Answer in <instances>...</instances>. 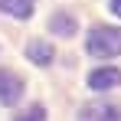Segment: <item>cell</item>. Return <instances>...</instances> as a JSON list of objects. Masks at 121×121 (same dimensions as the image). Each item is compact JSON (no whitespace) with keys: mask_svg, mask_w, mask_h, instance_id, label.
Listing matches in <instances>:
<instances>
[{"mask_svg":"<svg viewBox=\"0 0 121 121\" xmlns=\"http://www.w3.org/2000/svg\"><path fill=\"white\" fill-rule=\"evenodd\" d=\"M85 49L92 52V56H98V59H111V56H118L121 52V30L115 26H92V33H88V39H85Z\"/></svg>","mask_w":121,"mask_h":121,"instance_id":"cell-1","label":"cell"},{"mask_svg":"<svg viewBox=\"0 0 121 121\" xmlns=\"http://www.w3.org/2000/svg\"><path fill=\"white\" fill-rule=\"evenodd\" d=\"M23 95V79L10 69H0V105H17Z\"/></svg>","mask_w":121,"mask_h":121,"instance_id":"cell-2","label":"cell"},{"mask_svg":"<svg viewBox=\"0 0 121 121\" xmlns=\"http://www.w3.org/2000/svg\"><path fill=\"white\" fill-rule=\"evenodd\" d=\"M79 121H121V108L111 101H92L82 108Z\"/></svg>","mask_w":121,"mask_h":121,"instance_id":"cell-3","label":"cell"},{"mask_svg":"<svg viewBox=\"0 0 121 121\" xmlns=\"http://www.w3.org/2000/svg\"><path fill=\"white\" fill-rule=\"evenodd\" d=\"M118 85H121V69H115V65L95 69V72L88 75V88H92V92H111V88H118Z\"/></svg>","mask_w":121,"mask_h":121,"instance_id":"cell-4","label":"cell"},{"mask_svg":"<svg viewBox=\"0 0 121 121\" xmlns=\"http://www.w3.org/2000/svg\"><path fill=\"white\" fill-rule=\"evenodd\" d=\"M26 56H30L33 65H49V62H52V46L43 43V39H33L26 46Z\"/></svg>","mask_w":121,"mask_h":121,"instance_id":"cell-5","label":"cell"},{"mask_svg":"<svg viewBox=\"0 0 121 121\" xmlns=\"http://www.w3.org/2000/svg\"><path fill=\"white\" fill-rule=\"evenodd\" d=\"M33 7H36V0H0V10L7 17H17V20H26L33 13Z\"/></svg>","mask_w":121,"mask_h":121,"instance_id":"cell-6","label":"cell"},{"mask_svg":"<svg viewBox=\"0 0 121 121\" xmlns=\"http://www.w3.org/2000/svg\"><path fill=\"white\" fill-rule=\"evenodd\" d=\"M49 30L59 33V36H72V33H75V20L65 17V13H56V17L49 20Z\"/></svg>","mask_w":121,"mask_h":121,"instance_id":"cell-7","label":"cell"},{"mask_svg":"<svg viewBox=\"0 0 121 121\" xmlns=\"http://www.w3.org/2000/svg\"><path fill=\"white\" fill-rule=\"evenodd\" d=\"M13 121H46V108H43V105H30V108H23Z\"/></svg>","mask_w":121,"mask_h":121,"instance_id":"cell-8","label":"cell"},{"mask_svg":"<svg viewBox=\"0 0 121 121\" xmlns=\"http://www.w3.org/2000/svg\"><path fill=\"white\" fill-rule=\"evenodd\" d=\"M108 7H111V13H115V17H121V0H111Z\"/></svg>","mask_w":121,"mask_h":121,"instance_id":"cell-9","label":"cell"}]
</instances>
